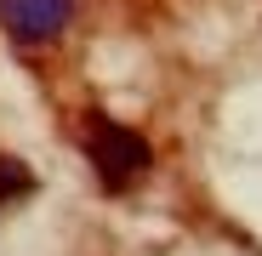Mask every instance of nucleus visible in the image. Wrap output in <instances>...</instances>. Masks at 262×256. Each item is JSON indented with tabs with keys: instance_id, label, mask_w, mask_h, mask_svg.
<instances>
[{
	"instance_id": "f257e3e1",
	"label": "nucleus",
	"mask_w": 262,
	"mask_h": 256,
	"mask_svg": "<svg viewBox=\"0 0 262 256\" xmlns=\"http://www.w3.org/2000/svg\"><path fill=\"white\" fill-rule=\"evenodd\" d=\"M85 159H92L97 182H103L108 194H120V188H131V182H137L143 171H148L154 148H148L137 131H131V125L92 114V120H85Z\"/></svg>"
},
{
	"instance_id": "f03ea898",
	"label": "nucleus",
	"mask_w": 262,
	"mask_h": 256,
	"mask_svg": "<svg viewBox=\"0 0 262 256\" xmlns=\"http://www.w3.org/2000/svg\"><path fill=\"white\" fill-rule=\"evenodd\" d=\"M74 23V0H0V29L17 46H46Z\"/></svg>"
},
{
	"instance_id": "7ed1b4c3",
	"label": "nucleus",
	"mask_w": 262,
	"mask_h": 256,
	"mask_svg": "<svg viewBox=\"0 0 262 256\" xmlns=\"http://www.w3.org/2000/svg\"><path fill=\"white\" fill-rule=\"evenodd\" d=\"M29 194H34V171L23 159H12V154H0V211L17 205V199H29Z\"/></svg>"
}]
</instances>
